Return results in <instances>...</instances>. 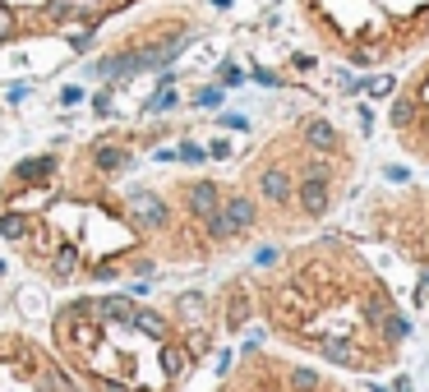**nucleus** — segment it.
<instances>
[{
	"label": "nucleus",
	"mask_w": 429,
	"mask_h": 392,
	"mask_svg": "<svg viewBox=\"0 0 429 392\" xmlns=\"http://www.w3.org/2000/svg\"><path fill=\"white\" fill-rule=\"evenodd\" d=\"M319 51L351 70H393L429 51V0H291Z\"/></svg>",
	"instance_id": "39448f33"
},
{
	"label": "nucleus",
	"mask_w": 429,
	"mask_h": 392,
	"mask_svg": "<svg viewBox=\"0 0 429 392\" xmlns=\"http://www.w3.org/2000/svg\"><path fill=\"white\" fill-rule=\"evenodd\" d=\"M0 392H83L61 365L46 337L24 328H0Z\"/></svg>",
	"instance_id": "1a4fd4ad"
},
{
	"label": "nucleus",
	"mask_w": 429,
	"mask_h": 392,
	"mask_svg": "<svg viewBox=\"0 0 429 392\" xmlns=\"http://www.w3.org/2000/svg\"><path fill=\"white\" fill-rule=\"evenodd\" d=\"M263 244L314 235L360 185V143L328 115H291L236 162Z\"/></svg>",
	"instance_id": "20e7f679"
},
{
	"label": "nucleus",
	"mask_w": 429,
	"mask_h": 392,
	"mask_svg": "<svg viewBox=\"0 0 429 392\" xmlns=\"http://www.w3.org/2000/svg\"><path fill=\"white\" fill-rule=\"evenodd\" d=\"M212 309L227 337L259 323L272 346L346 378L393 374L411 341L397 287L346 231H314L263 263H236L212 287Z\"/></svg>",
	"instance_id": "f03ea898"
},
{
	"label": "nucleus",
	"mask_w": 429,
	"mask_h": 392,
	"mask_svg": "<svg viewBox=\"0 0 429 392\" xmlns=\"http://www.w3.org/2000/svg\"><path fill=\"white\" fill-rule=\"evenodd\" d=\"M356 231L383 244L393 259L429 272V185L369 190L356 208Z\"/></svg>",
	"instance_id": "423d86ee"
},
{
	"label": "nucleus",
	"mask_w": 429,
	"mask_h": 392,
	"mask_svg": "<svg viewBox=\"0 0 429 392\" xmlns=\"http://www.w3.org/2000/svg\"><path fill=\"white\" fill-rule=\"evenodd\" d=\"M388 134L411 166L429 171V51H420L388 106Z\"/></svg>",
	"instance_id": "9d476101"
},
{
	"label": "nucleus",
	"mask_w": 429,
	"mask_h": 392,
	"mask_svg": "<svg viewBox=\"0 0 429 392\" xmlns=\"http://www.w3.org/2000/svg\"><path fill=\"white\" fill-rule=\"evenodd\" d=\"M139 5H148V0H0V46L93 33Z\"/></svg>",
	"instance_id": "6e6552de"
},
{
	"label": "nucleus",
	"mask_w": 429,
	"mask_h": 392,
	"mask_svg": "<svg viewBox=\"0 0 429 392\" xmlns=\"http://www.w3.org/2000/svg\"><path fill=\"white\" fill-rule=\"evenodd\" d=\"M185 120L106 125L0 175V240L56 291L236 268L263 244L240 175L208 171Z\"/></svg>",
	"instance_id": "f257e3e1"
},
{
	"label": "nucleus",
	"mask_w": 429,
	"mask_h": 392,
	"mask_svg": "<svg viewBox=\"0 0 429 392\" xmlns=\"http://www.w3.org/2000/svg\"><path fill=\"white\" fill-rule=\"evenodd\" d=\"M222 341L212 291H65L46 319V346L83 392H194Z\"/></svg>",
	"instance_id": "7ed1b4c3"
},
{
	"label": "nucleus",
	"mask_w": 429,
	"mask_h": 392,
	"mask_svg": "<svg viewBox=\"0 0 429 392\" xmlns=\"http://www.w3.org/2000/svg\"><path fill=\"white\" fill-rule=\"evenodd\" d=\"M208 392H369V388H360L346 374L309 365V360L291 356V351L272 346V341H263V346L240 351L227 365V374Z\"/></svg>",
	"instance_id": "0eeeda50"
}]
</instances>
